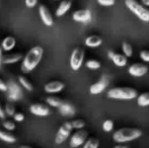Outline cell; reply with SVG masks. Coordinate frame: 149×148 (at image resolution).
I'll return each mask as SVG.
<instances>
[{
	"mask_svg": "<svg viewBox=\"0 0 149 148\" xmlns=\"http://www.w3.org/2000/svg\"><path fill=\"white\" fill-rule=\"evenodd\" d=\"M44 55V49L41 46H35L33 47L30 51L26 53V55L22 58V71L24 73L28 74L36 69L39 63L41 62L42 58Z\"/></svg>",
	"mask_w": 149,
	"mask_h": 148,
	"instance_id": "6da1fadb",
	"label": "cell"
},
{
	"mask_svg": "<svg viewBox=\"0 0 149 148\" xmlns=\"http://www.w3.org/2000/svg\"><path fill=\"white\" fill-rule=\"evenodd\" d=\"M108 85H109V78L106 75H104L97 82L93 83V84L89 87V92L93 95L100 94V93H102V91L108 87Z\"/></svg>",
	"mask_w": 149,
	"mask_h": 148,
	"instance_id": "8fae6325",
	"label": "cell"
},
{
	"mask_svg": "<svg viewBox=\"0 0 149 148\" xmlns=\"http://www.w3.org/2000/svg\"><path fill=\"white\" fill-rule=\"evenodd\" d=\"M7 99L10 103L19 101L24 97V91L20 84L14 79H9L7 81Z\"/></svg>",
	"mask_w": 149,
	"mask_h": 148,
	"instance_id": "5b68a950",
	"label": "cell"
},
{
	"mask_svg": "<svg viewBox=\"0 0 149 148\" xmlns=\"http://www.w3.org/2000/svg\"><path fill=\"white\" fill-rule=\"evenodd\" d=\"M100 141L96 138H87L86 141L83 143V148H98Z\"/></svg>",
	"mask_w": 149,
	"mask_h": 148,
	"instance_id": "d4e9b609",
	"label": "cell"
},
{
	"mask_svg": "<svg viewBox=\"0 0 149 148\" xmlns=\"http://www.w3.org/2000/svg\"><path fill=\"white\" fill-rule=\"evenodd\" d=\"M20 148H33V147L29 146V145H22V146H20Z\"/></svg>",
	"mask_w": 149,
	"mask_h": 148,
	"instance_id": "b9f144b4",
	"label": "cell"
},
{
	"mask_svg": "<svg viewBox=\"0 0 149 148\" xmlns=\"http://www.w3.org/2000/svg\"><path fill=\"white\" fill-rule=\"evenodd\" d=\"M30 112L31 114H33V116L37 117H48L51 114V110L48 106L44 105V104H33L31 105L30 107Z\"/></svg>",
	"mask_w": 149,
	"mask_h": 148,
	"instance_id": "30bf717a",
	"label": "cell"
},
{
	"mask_svg": "<svg viewBox=\"0 0 149 148\" xmlns=\"http://www.w3.org/2000/svg\"><path fill=\"white\" fill-rule=\"evenodd\" d=\"M64 88H65V84L58 80L50 81V82H48L47 84H45V86H44L45 92L49 93V94H54V93L61 92Z\"/></svg>",
	"mask_w": 149,
	"mask_h": 148,
	"instance_id": "5bb4252c",
	"label": "cell"
},
{
	"mask_svg": "<svg viewBox=\"0 0 149 148\" xmlns=\"http://www.w3.org/2000/svg\"><path fill=\"white\" fill-rule=\"evenodd\" d=\"M128 72L133 77H142L148 72V66L143 63H134L129 67Z\"/></svg>",
	"mask_w": 149,
	"mask_h": 148,
	"instance_id": "7c38bea8",
	"label": "cell"
},
{
	"mask_svg": "<svg viewBox=\"0 0 149 148\" xmlns=\"http://www.w3.org/2000/svg\"><path fill=\"white\" fill-rule=\"evenodd\" d=\"M0 140L5 143L12 144V143L16 142V137L7 131H0Z\"/></svg>",
	"mask_w": 149,
	"mask_h": 148,
	"instance_id": "44dd1931",
	"label": "cell"
},
{
	"mask_svg": "<svg viewBox=\"0 0 149 148\" xmlns=\"http://www.w3.org/2000/svg\"><path fill=\"white\" fill-rule=\"evenodd\" d=\"M15 45H16L15 38H13L11 36H8V37L4 38L3 41H2L1 44H0V46H1L2 50H3L4 52L12 51V50L14 49V47H15Z\"/></svg>",
	"mask_w": 149,
	"mask_h": 148,
	"instance_id": "e0dca14e",
	"label": "cell"
},
{
	"mask_svg": "<svg viewBox=\"0 0 149 148\" xmlns=\"http://www.w3.org/2000/svg\"><path fill=\"white\" fill-rule=\"evenodd\" d=\"M24 56L20 53H13V54H7L3 55L2 57V64H14L22 60Z\"/></svg>",
	"mask_w": 149,
	"mask_h": 148,
	"instance_id": "ac0fdd59",
	"label": "cell"
},
{
	"mask_svg": "<svg viewBox=\"0 0 149 148\" xmlns=\"http://www.w3.org/2000/svg\"><path fill=\"white\" fill-rule=\"evenodd\" d=\"M4 112H5V115L8 117H13V115L15 114V107L12 103L8 101L5 105V108H4Z\"/></svg>",
	"mask_w": 149,
	"mask_h": 148,
	"instance_id": "4316f807",
	"label": "cell"
},
{
	"mask_svg": "<svg viewBox=\"0 0 149 148\" xmlns=\"http://www.w3.org/2000/svg\"><path fill=\"white\" fill-rule=\"evenodd\" d=\"M142 131L137 128H121L113 134V140L118 144L131 142L142 136Z\"/></svg>",
	"mask_w": 149,
	"mask_h": 148,
	"instance_id": "7a4b0ae2",
	"label": "cell"
},
{
	"mask_svg": "<svg viewBox=\"0 0 149 148\" xmlns=\"http://www.w3.org/2000/svg\"><path fill=\"white\" fill-rule=\"evenodd\" d=\"M125 5L140 20L149 22V9L142 5L140 2H138L137 0H125Z\"/></svg>",
	"mask_w": 149,
	"mask_h": 148,
	"instance_id": "277c9868",
	"label": "cell"
},
{
	"mask_svg": "<svg viewBox=\"0 0 149 148\" xmlns=\"http://www.w3.org/2000/svg\"><path fill=\"white\" fill-rule=\"evenodd\" d=\"M6 115H5V112H4V109L2 108L1 104H0V119L1 120H3V119H5Z\"/></svg>",
	"mask_w": 149,
	"mask_h": 148,
	"instance_id": "8d00e7d4",
	"label": "cell"
},
{
	"mask_svg": "<svg viewBox=\"0 0 149 148\" xmlns=\"http://www.w3.org/2000/svg\"><path fill=\"white\" fill-rule=\"evenodd\" d=\"M114 148H128V147L124 146V145H122V144H118V145H116Z\"/></svg>",
	"mask_w": 149,
	"mask_h": 148,
	"instance_id": "60d3db41",
	"label": "cell"
},
{
	"mask_svg": "<svg viewBox=\"0 0 149 148\" xmlns=\"http://www.w3.org/2000/svg\"><path fill=\"white\" fill-rule=\"evenodd\" d=\"M71 6H72L71 0H62L61 3L59 4V6L57 7V9H56L55 15L57 16V17H61V16L65 15V14L69 11Z\"/></svg>",
	"mask_w": 149,
	"mask_h": 148,
	"instance_id": "2e32d148",
	"label": "cell"
},
{
	"mask_svg": "<svg viewBox=\"0 0 149 148\" xmlns=\"http://www.w3.org/2000/svg\"><path fill=\"white\" fill-rule=\"evenodd\" d=\"M85 66L90 70H97L100 68V62H98L97 60L91 59V60H88V61L85 63Z\"/></svg>",
	"mask_w": 149,
	"mask_h": 148,
	"instance_id": "83f0119b",
	"label": "cell"
},
{
	"mask_svg": "<svg viewBox=\"0 0 149 148\" xmlns=\"http://www.w3.org/2000/svg\"><path fill=\"white\" fill-rule=\"evenodd\" d=\"M84 60V50L82 48H75L70 56V67L73 71H78Z\"/></svg>",
	"mask_w": 149,
	"mask_h": 148,
	"instance_id": "8992f818",
	"label": "cell"
},
{
	"mask_svg": "<svg viewBox=\"0 0 149 148\" xmlns=\"http://www.w3.org/2000/svg\"><path fill=\"white\" fill-rule=\"evenodd\" d=\"M18 83H19L22 88H24L28 91H31L33 89V84H31V82L28 78H26V76L18 77Z\"/></svg>",
	"mask_w": 149,
	"mask_h": 148,
	"instance_id": "603a6c76",
	"label": "cell"
},
{
	"mask_svg": "<svg viewBox=\"0 0 149 148\" xmlns=\"http://www.w3.org/2000/svg\"><path fill=\"white\" fill-rule=\"evenodd\" d=\"M114 64L118 67H124V66L127 65V57H126L124 54H118V53H115L114 56H113L112 59Z\"/></svg>",
	"mask_w": 149,
	"mask_h": 148,
	"instance_id": "ffe728a7",
	"label": "cell"
},
{
	"mask_svg": "<svg viewBox=\"0 0 149 148\" xmlns=\"http://www.w3.org/2000/svg\"><path fill=\"white\" fill-rule=\"evenodd\" d=\"M72 18L74 22H81V24H87L91 20V12L89 9H79L76 10L72 14Z\"/></svg>",
	"mask_w": 149,
	"mask_h": 148,
	"instance_id": "4fadbf2b",
	"label": "cell"
},
{
	"mask_svg": "<svg viewBox=\"0 0 149 148\" xmlns=\"http://www.w3.org/2000/svg\"><path fill=\"white\" fill-rule=\"evenodd\" d=\"M58 110H59V113H60L61 115H62L63 117H68V118H71V117H73L75 115V113H76V110H75V108L73 107L71 104L64 103V101L61 104L60 107L58 108Z\"/></svg>",
	"mask_w": 149,
	"mask_h": 148,
	"instance_id": "9a60e30c",
	"label": "cell"
},
{
	"mask_svg": "<svg viewBox=\"0 0 149 148\" xmlns=\"http://www.w3.org/2000/svg\"><path fill=\"white\" fill-rule=\"evenodd\" d=\"M97 3L102 6H113L115 4V0H96Z\"/></svg>",
	"mask_w": 149,
	"mask_h": 148,
	"instance_id": "d6a6232c",
	"label": "cell"
},
{
	"mask_svg": "<svg viewBox=\"0 0 149 148\" xmlns=\"http://www.w3.org/2000/svg\"><path fill=\"white\" fill-rule=\"evenodd\" d=\"M122 51H123V54L126 56L127 58H130L132 55H133V48L127 42H124L123 45H122Z\"/></svg>",
	"mask_w": 149,
	"mask_h": 148,
	"instance_id": "484cf974",
	"label": "cell"
},
{
	"mask_svg": "<svg viewBox=\"0 0 149 148\" xmlns=\"http://www.w3.org/2000/svg\"><path fill=\"white\" fill-rule=\"evenodd\" d=\"M113 129H114V122L112 120H106L104 123H102V130L104 132L109 133L112 132Z\"/></svg>",
	"mask_w": 149,
	"mask_h": 148,
	"instance_id": "f1b7e54d",
	"label": "cell"
},
{
	"mask_svg": "<svg viewBox=\"0 0 149 148\" xmlns=\"http://www.w3.org/2000/svg\"><path fill=\"white\" fill-rule=\"evenodd\" d=\"M107 95L112 99L131 101L138 97V91L132 87H114L108 91Z\"/></svg>",
	"mask_w": 149,
	"mask_h": 148,
	"instance_id": "3957f363",
	"label": "cell"
},
{
	"mask_svg": "<svg viewBox=\"0 0 149 148\" xmlns=\"http://www.w3.org/2000/svg\"><path fill=\"white\" fill-rule=\"evenodd\" d=\"M140 59L145 63H149V51L148 50H143L140 52Z\"/></svg>",
	"mask_w": 149,
	"mask_h": 148,
	"instance_id": "1f68e13d",
	"label": "cell"
},
{
	"mask_svg": "<svg viewBox=\"0 0 149 148\" xmlns=\"http://www.w3.org/2000/svg\"><path fill=\"white\" fill-rule=\"evenodd\" d=\"M141 4L144 6H149V0H141Z\"/></svg>",
	"mask_w": 149,
	"mask_h": 148,
	"instance_id": "f35d334b",
	"label": "cell"
},
{
	"mask_svg": "<svg viewBox=\"0 0 149 148\" xmlns=\"http://www.w3.org/2000/svg\"><path fill=\"white\" fill-rule=\"evenodd\" d=\"M3 127L8 132H10V131H13L14 129H15V124H14V122H12V121H4Z\"/></svg>",
	"mask_w": 149,
	"mask_h": 148,
	"instance_id": "4dcf8cb0",
	"label": "cell"
},
{
	"mask_svg": "<svg viewBox=\"0 0 149 148\" xmlns=\"http://www.w3.org/2000/svg\"><path fill=\"white\" fill-rule=\"evenodd\" d=\"M85 46L88 48H97L102 44V39L100 36L92 35L85 39Z\"/></svg>",
	"mask_w": 149,
	"mask_h": 148,
	"instance_id": "d6986e66",
	"label": "cell"
},
{
	"mask_svg": "<svg viewBox=\"0 0 149 148\" xmlns=\"http://www.w3.org/2000/svg\"><path fill=\"white\" fill-rule=\"evenodd\" d=\"M39 14L40 18L43 22V24L47 26H52L54 24V18L52 15L51 11L49 10V8L44 4H41L39 6Z\"/></svg>",
	"mask_w": 149,
	"mask_h": 148,
	"instance_id": "9c48e42d",
	"label": "cell"
},
{
	"mask_svg": "<svg viewBox=\"0 0 149 148\" xmlns=\"http://www.w3.org/2000/svg\"><path fill=\"white\" fill-rule=\"evenodd\" d=\"M71 124H72L73 129H76V130L83 129V128H84V126H85V122L83 120H80V119L72 121V122H71Z\"/></svg>",
	"mask_w": 149,
	"mask_h": 148,
	"instance_id": "f546056e",
	"label": "cell"
},
{
	"mask_svg": "<svg viewBox=\"0 0 149 148\" xmlns=\"http://www.w3.org/2000/svg\"><path fill=\"white\" fill-rule=\"evenodd\" d=\"M87 138H88V133H87V131L82 130V129L77 130L75 133H73L70 138V142H69L70 147L77 148V147L81 146V145H83V143L86 141Z\"/></svg>",
	"mask_w": 149,
	"mask_h": 148,
	"instance_id": "ba28073f",
	"label": "cell"
},
{
	"mask_svg": "<svg viewBox=\"0 0 149 148\" xmlns=\"http://www.w3.org/2000/svg\"><path fill=\"white\" fill-rule=\"evenodd\" d=\"M24 3L28 8H33L38 4V0H24Z\"/></svg>",
	"mask_w": 149,
	"mask_h": 148,
	"instance_id": "e575fe53",
	"label": "cell"
},
{
	"mask_svg": "<svg viewBox=\"0 0 149 148\" xmlns=\"http://www.w3.org/2000/svg\"><path fill=\"white\" fill-rule=\"evenodd\" d=\"M46 103L50 106V107H53V108H59L60 105L63 103V101L61 99L57 97H48L46 99Z\"/></svg>",
	"mask_w": 149,
	"mask_h": 148,
	"instance_id": "cb8c5ba5",
	"label": "cell"
},
{
	"mask_svg": "<svg viewBox=\"0 0 149 148\" xmlns=\"http://www.w3.org/2000/svg\"><path fill=\"white\" fill-rule=\"evenodd\" d=\"M114 54H115L114 51H109L108 52V57H109V59H112L113 56H114Z\"/></svg>",
	"mask_w": 149,
	"mask_h": 148,
	"instance_id": "ab89813d",
	"label": "cell"
},
{
	"mask_svg": "<svg viewBox=\"0 0 149 148\" xmlns=\"http://www.w3.org/2000/svg\"><path fill=\"white\" fill-rule=\"evenodd\" d=\"M72 130H73V127H72L71 122L67 121V122L63 123V125L60 127L57 134H56V137H55L56 144H62L64 141H66V139L70 136Z\"/></svg>",
	"mask_w": 149,
	"mask_h": 148,
	"instance_id": "52a82bcc",
	"label": "cell"
},
{
	"mask_svg": "<svg viewBox=\"0 0 149 148\" xmlns=\"http://www.w3.org/2000/svg\"><path fill=\"white\" fill-rule=\"evenodd\" d=\"M0 90L3 91V92L7 91V83L4 80H2L1 78H0Z\"/></svg>",
	"mask_w": 149,
	"mask_h": 148,
	"instance_id": "d590c367",
	"label": "cell"
},
{
	"mask_svg": "<svg viewBox=\"0 0 149 148\" xmlns=\"http://www.w3.org/2000/svg\"><path fill=\"white\" fill-rule=\"evenodd\" d=\"M13 120L17 123L22 122V121L24 120V115L22 114V113H15V114L13 115Z\"/></svg>",
	"mask_w": 149,
	"mask_h": 148,
	"instance_id": "836d02e7",
	"label": "cell"
},
{
	"mask_svg": "<svg viewBox=\"0 0 149 148\" xmlns=\"http://www.w3.org/2000/svg\"><path fill=\"white\" fill-rule=\"evenodd\" d=\"M137 105L139 107H148L149 106V92H143L137 97Z\"/></svg>",
	"mask_w": 149,
	"mask_h": 148,
	"instance_id": "7402d4cb",
	"label": "cell"
},
{
	"mask_svg": "<svg viewBox=\"0 0 149 148\" xmlns=\"http://www.w3.org/2000/svg\"><path fill=\"white\" fill-rule=\"evenodd\" d=\"M2 57H3V50L0 46V66L2 65Z\"/></svg>",
	"mask_w": 149,
	"mask_h": 148,
	"instance_id": "74e56055",
	"label": "cell"
}]
</instances>
